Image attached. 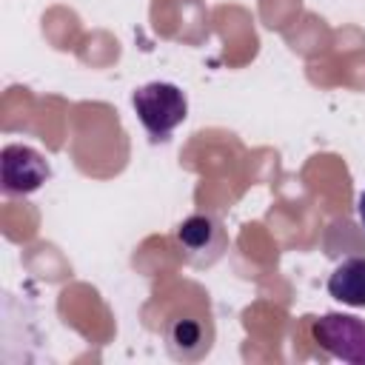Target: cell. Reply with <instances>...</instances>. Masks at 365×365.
I'll return each instance as SVG.
<instances>
[{"instance_id":"obj_1","label":"cell","mask_w":365,"mask_h":365,"mask_svg":"<svg viewBox=\"0 0 365 365\" xmlns=\"http://www.w3.org/2000/svg\"><path fill=\"white\" fill-rule=\"evenodd\" d=\"M131 106L137 111V120L154 140H165L185 117H188V100L185 91L174 83H145L131 94Z\"/></svg>"},{"instance_id":"obj_2","label":"cell","mask_w":365,"mask_h":365,"mask_svg":"<svg viewBox=\"0 0 365 365\" xmlns=\"http://www.w3.org/2000/svg\"><path fill=\"white\" fill-rule=\"evenodd\" d=\"M51 177L48 160L23 143H9L0 151V182L9 197H26L46 185Z\"/></svg>"},{"instance_id":"obj_3","label":"cell","mask_w":365,"mask_h":365,"mask_svg":"<svg viewBox=\"0 0 365 365\" xmlns=\"http://www.w3.org/2000/svg\"><path fill=\"white\" fill-rule=\"evenodd\" d=\"M314 339L331 356L351 365H365V319L328 311L314 322Z\"/></svg>"},{"instance_id":"obj_4","label":"cell","mask_w":365,"mask_h":365,"mask_svg":"<svg viewBox=\"0 0 365 365\" xmlns=\"http://www.w3.org/2000/svg\"><path fill=\"white\" fill-rule=\"evenodd\" d=\"M177 242L191 265H214L228 251V234L214 214H191L177 225Z\"/></svg>"},{"instance_id":"obj_5","label":"cell","mask_w":365,"mask_h":365,"mask_svg":"<svg viewBox=\"0 0 365 365\" xmlns=\"http://www.w3.org/2000/svg\"><path fill=\"white\" fill-rule=\"evenodd\" d=\"M211 322L208 317H174L165 328V339H168V351L177 359H200L208 354L211 348Z\"/></svg>"},{"instance_id":"obj_6","label":"cell","mask_w":365,"mask_h":365,"mask_svg":"<svg viewBox=\"0 0 365 365\" xmlns=\"http://www.w3.org/2000/svg\"><path fill=\"white\" fill-rule=\"evenodd\" d=\"M328 294L351 308H365V257L342 259L328 277Z\"/></svg>"},{"instance_id":"obj_7","label":"cell","mask_w":365,"mask_h":365,"mask_svg":"<svg viewBox=\"0 0 365 365\" xmlns=\"http://www.w3.org/2000/svg\"><path fill=\"white\" fill-rule=\"evenodd\" d=\"M356 208H359V220H362V225H365V191L359 194V205H356Z\"/></svg>"}]
</instances>
